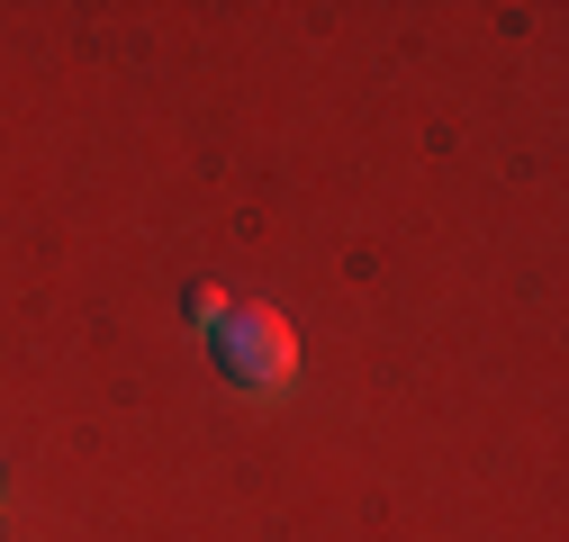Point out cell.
<instances>
[{
	"label": "cell",
	"instance_id": "1",
	"mask_svg": "<svg viewBox=\"0 0 569 542\" xmlns=\"http://www.w3.org/2000/svg\"><path fill=\"white\" fill-rule=\"evenodd\" d=\"M208 344H218V380L244 389V398H271L299 371V334H290L280 308H227L218 325H208Z\"/></svg>",
	"mask_w": 569,
	"mask_h": 542
}]
</instances>
